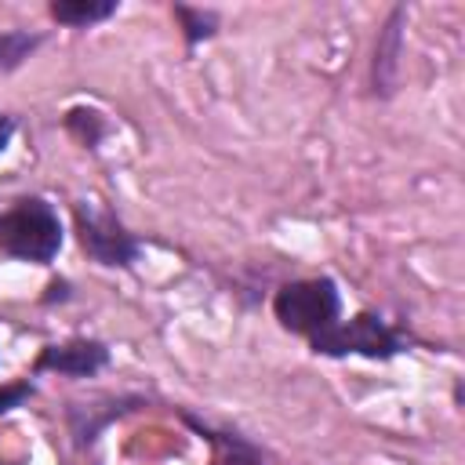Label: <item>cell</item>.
<instances>
[{
	"instance_id": "cell-9",
	"label": "cell",
	"mask_w": 465,
	"mask_h": 465,
	"mask_svg": "<svg viewBox=\"0 0 465 465\" xmlns=\"http://www.w3.org/2000/svg\"><path fill=\"white\" fill-rule=\"evenodd\" d=\"M7 138H11V120H7V116H0V149L7 145Z\"/></svg>"
},
{
	"instance_id": "cell-3",
	"label": "cell",
	"mask_w": 465,
	"mask_h": 465,
	"mask_svg": "<svg viewBox=\"0 0 465 465\" xmlns=\"http://www.w3.org/2000/svg\"><path fill=\"white\" fill-rule=\"evenodd\" d=\"M312 349L316 352H331V356H341V352L389 356V352H396V338L374 316H356L349 323H331L327 331L312 334Z\"/></svg>"
},
{
	"instance_id": "cell-10",
	"label": "cell",
	"mask_w": 465,
	"mask_h": 465,
	"mask_svg": "<svg viewBox=\"0 0 465 465\" xmlns=\"http://www.w3.org/2000/svg\"><path fill=\"white\" fill-rule=\"evenodd\" d=\"M229 465H251V461H229Z\"/></svg>"
},
{
	"instance_id": "cell-2",
	"label": "cell",
	"mask_w": 465,
	"mask_h": 465,
	"mask_svg": "<svg viewBox=\"0 0 465 465\" xmlns=\"http://www.w3.org/2000/svg\"><path fill=\"white\" fill-rule=\"evenodd\" d=\"M276 320L298 334H320L338 320V291L331 280L291 283L276 294Z\"/></svg>"
},
{
	"instance_id": "cell-1",
	"label": "cell",
	"mask_w": 465,
	"mask_h": 465,
	"mask_svg": "<svg viewBox=\"0 0 465 465\" xmlns=\"http://www.w3.org/2000/svg\"><path fill=\"white\" fill-rule=\"evenodd\" d=\"M0 247L29 262H51L62 247L58 214L44 200H22L7 214H0Z\"/></svg>"
},
{
	"instance_id": "cell-4",
	"label": "cell",
	"mask_w": 465,
	"mask_h": 465,
	"mask_svg": "<svg viewBox=\"0 0 465 465\" xmlns=\"http://www.w3.org/2000/svg\"><path fill=\"white\" fill-rule=\"evenodd\" d=\"M80 243L102 265H127L134 258V240L102 211H80Z\"/></svg>"
},
{
	"instance_id": "cell-8",
	"label": "cell",
	"mask_w": 465,
	"mask_h": 465,
	"mask_svg": "<svg viewBox=\"0 0 465 465\" xmlns=\"http://www.w3.org/2000/svg\"><path fill=\"white\" fill-rule=\"evenodd\" d=\"M29 396V389L25 385H7V389H0V411H7V407H15L18 400H25Z\"/></svg>"
},
{
	"instance_id": "cell-7",
	"label": "cell",
	"mask_w": 465,
	"mask_h": 465,
	"mask_svg": "<svg viewBox=\"0 0 465 465\" xmlns=\"http://www.w3.org/2000/svg\"><path fill=\"white\" fill-rule=\"evenodd\" d=\"M29 47H33V40H29V36H22V33H15V36H0V62H4V65H11V62H18Z\"/></svg>"
},
{
	"instance_id": "cell-5",
	"label": "cell",
	"mask_w": 465,
	"mask_h": 465,
	"mask_svg": "<svg viewBox=\"0 0 465 465\" xmlns=\"http://www.w3.org/2000/svg\"><path fill=\"white\" fill-rule=\"evenodd\" d=\"M105 363V349L94 341H73V345H54L40 356L44 371H62V374H91Z\"/></svg>"
},
{
	"instance_id": "cell-6",
	"label": "cell",
	"mask_w": 465,
	"mask_h": 465,
	"mask_svg": "<svg viewBox=\"0 0 465 465\" xmlns=\"http://www.w3.org/2000/svg\"><path fill=\"white\" fill-rule=\"evenodd\" d=\"M113 11H116V4H109V0H62L51 7V15L58 22H69V25H87V22L109 18Z\"/></svg>"
}]
</instances>
